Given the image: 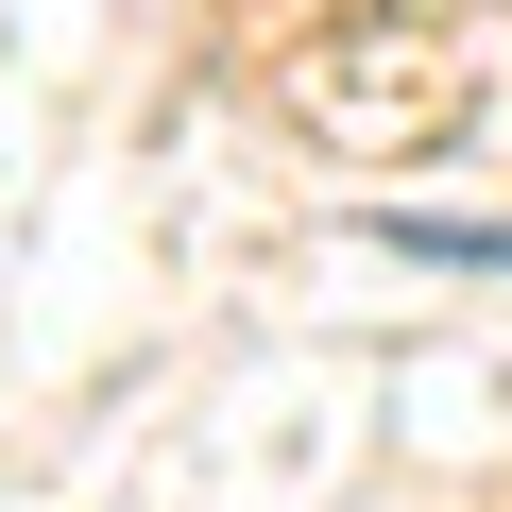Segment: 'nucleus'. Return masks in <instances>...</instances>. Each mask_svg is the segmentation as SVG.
Here are the masks:
<instances>
[{
    "mask_svg": "<svg viewBox=\"0 0 512 512\" xmlns=\"http://www.w3.org/2000/svg\"><path fill=\"white\" fill-rule=\"evenodd\" d=\"M376 239H393V256H461V274H512V222H410V205H393Z\"/></svg>",
    "mask_w": 512,
    "mask_h": 512,
    "instance_id": "obj_1",
    "label": "nucleus"
}]
</instances>
